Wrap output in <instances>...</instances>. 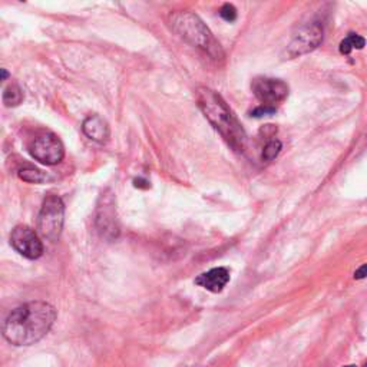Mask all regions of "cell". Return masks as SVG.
Here are the masks:
<instances>
[{"label":"cell","instance_id":"5","mask_svg":"<svg viewBox=\"0 0 367 367\" xmlns=\"http://www.w3.org/2000/svg\"><path fill=\"white\" fill-rule=\"evenodd\" d=\"M95 224L97 231L102 237L108 240H115L119 235V219L116 214V200L111 189H107L101 194L96 204Z\"/></svg>","mask_w":367,"mask_h":367},{"label":"cell","instance_id":"13","mask_svg":"<svg viewBox=\"0 0 367 367\" xmlns=\"http://www.w3.org/2000/svg\"><path fill=\"white\" fill-rule=\"evenodd\" d=\"M23 101V91L20 89L19 85L13 84L10 86H8L3 92V104L8 107V108H12V107H17L20 105Z\"/></svg>","mask_w":367,"mask_h":367},{"label":"cell","instance_id":"16","mask_svg":"<svg viewBox=\"0 0 367 367\" xmlns=\"http://www.w3.org/2000/svg\"><path fill=\"white\" fill-rule=\"evenodd\" d=\"M219 16H221L224 20L227 22H234L237 19V9L230 5V3H226L221 9H219Z\"/></svg>","mask_w":367,"mask_h":367},{"label":"cell","instance_id":"17","mask_svg":"<svg viewBox=\"0 0 367 367\" xmlns=\"http://www.w3.org/2000/svg\"><path fill=\"white\" fill-rule=\"evenodd\" d=\"M364 277H367V264L361 265V267L359 268V270L354 273V279H357V280L364 279Z\"/></svg>","mask_w":367,"mask_h":367},{"label":"cell","instance_id":"6","mask_svg":"<svg viewBox=\"0 0 367 367\" xmlns=\"http://www.w3.org/2000/svg\"><path fill=\"white\" fill-rule=\"evenodd\" d=\"M31 155L43 165H58L65 157L62 141L52 132L39 135L29 146Z\"/></svg>","mask_w":367,"mask_h":367},{"label":"cell","instance_id":"10","mask_svg":"<svg viewBox=\"0 0 367 367\" xmlns=\"http://www.w3.org/2000/svg\"><path fill=\"white\" fill-rule=\"evenodd\" d=\"M228 281H230V272L226 267L211 268L210 272L203 273L195 279V284L211 292H221Z\"/></svg>","mask_w":367,"mask_h":367},{"label":"cell","instance_id":"15","mask_svg":"<svg viewBox=\"0 0 367 367\" xmlns=\"http://www.w3.org/2000/svg\"><path fill=\"white\" fill-rule=\"evenodd\" d=\"M283 148V143L279 141V139H270L265 146H264V150H263V159L264 161H273L281 151Z\"/></svg>","mask_w":367,"mask_h":367},{"label":"cell","instance_id":"3","mask_svg":"<svg viewBox=\"0 0 367 367\" xmlns=\"http://www.w3.org/2000/svg\"><path fill=\"white\" fill-rule=\"evenodd\" d=\"M169 26L184 40L197 46L212 59H223L224 51L219 42L214 38L205 23L192 12H177L168 19Z\"/></svg>","mask_w":367,"mask_h":367},{"label":"cell","instance_id":"19","mask_svg":"<svg viewBox=\"0 0 367 367\" xmlns=\"http://www.w3.org/2000/svg\"><path fill=\"white\" fill-rule=\"evenodd\" d=\"M345 367H356V366H345Z\"/></svg>","mask_w":367,"mask_h":367},{"label":"cell","instance_id":"20","mask_svg":"<svg viewBox=\"0 0 367 367\" xmlns=\"http://www.w3.org/2000/svg\"><path fill=\"white\" fill-rule=\"evenodd\" d=\"M364 367H367V363H366V366H364Z\"/></svg>","mask_w":367,"mask_h":367},{"label":"cell","instance_id":"11","mask_svg":"<svg viewBox=\"0 0 367 367\" xmlns=\"http://www.w3.org/2000/svg\"><path fill=\"white\" fill-rule=\"evenodd\" d=\"M82 131L89 139H92L95 142H101V143L108 141V138L111 135L108 122L100 115L88 116L82 124Z\"/></svg>","mask_w":367,"mask_h":367},{"label":"cell","instance_id":"2","mask_svg":"<svg viewBox=\"0 0 367 367\" xmlns=\"http://www.w3.org/2000/svg\"><path fill=\"white\" fill-rule=\"evenodd\" d=\"M197 104L210 124L221 134V136L235 151H244L247 143V135L227 102L215 91L210 88H198Z\"/></svg>","mask_w":367,"mask_h":367},{"label":"cell","instance_id":"9","mask_svg":"<svg viewBox=\"0 0 367 367\" xmlns=\"http://www.w3.org/2000/svg\"><path fill=\"white\" fill-rule=\"evenodd\" d=\"M323 42V29L317 23L307 24V26L302 28L295 36H292L288 47H287V55L290 58H296L306 55Z\"/></svg>","mask_w":367,"mask_h":367},{"label":"cell","instance_id":"12","mask_svg":"<svg viewBox=\"0 0 367 367\" xmlns=\"http://www.w3.org/2000/svg\"><path fill=\"white\" fill-rule=\"evenodd\" d=\"M366 45L364 38L356 35V33H349L348 38H345L340 43V54L343 55H350L354 49H363Z\"/></svg>","mask_w":367,"mask_h":367},{"label":"cell","instance_id":"8","mask_svg":"<svg viewBox=\"0 0 367 367\" xmlns=\"http://www.w3.org/2000/svg\"><path fill=\"white\" fill-rule=\"evenodd\" d=\"M10 246L24 258L38 260L43 254V244L39 235L28 226H17L10 234Z\"/></svg>","mask_w":367,"mask_h":367},{"label":"cell","instance_id":"14","mask_svg":"<svg viewBox=\"0 0 367 367\" xmlns=\"http://www.w3.org/2000/svg\"><path fill=\"white\" fill-rule=\"evenodd\" d=\"M19 178L23 180L24 182H31V184H40L43 182L47 177L45 173H42L40 169L38 168H32V166H28V168H23L19 171Z\"/></svg>","mask_w":367,"mask_h":367},{"label":"cell","instance_id":"7","mask_svg":"<svg viewBox=\"0 0 367 367\" xmlns=\"http://www.w3.org/2000/svg\"><path fill=\"white\" fill-rule=\"evenodd\" d=\"M251 89L261 107L276 109L288 96V85L280 79L273 78H256L251 84Z\"/></svg>","mask_w":367,"mask_h":367},{"label":"cell","instance_id":"18","mask_svg":"<svg viewBox=\"0 0 367 367\" xmlns=\"http://www.w3.org/2000/svg\"><path fill=\"white\" fill-rule=\"evenodd\" d=\"M2 77H3V81L8 78V72L5 69H2Z\"/></svg>","mask_w":367,"mask_h":367},{"label":"cell","instance_id":"4","mask_svg":"<svg viewBox=\"0 0 367 367\" xmlns=\"http://www.w3.org/2000/svg\"><path fill=\"white\" fill-rule=\"evenodd\" d=\"M65 221V205L58 195H47L43 200L39 217H38V230L39 234L52 242L61 238Z\"/></svg>","mask_w":367,"mask_h":367},{"label":"cell","instance_id":"1","mask_svg":"<svg viewBox=\"0 0 367 367\" xmlns=\"http://www.w3.org/2000/svg\"><path fill=\"white\" fill-rule=\"evenodd\" d=\"M56 310L46 302H31L15 309L3 325V336L13 346H32L51 331Z\"/></svg>","mask_w":367,"mask_h":367}]
</instances>
